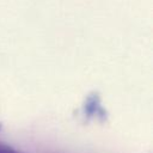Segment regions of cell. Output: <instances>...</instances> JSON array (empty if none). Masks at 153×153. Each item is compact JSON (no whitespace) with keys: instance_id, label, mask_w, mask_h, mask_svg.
I'll list each match as a JSON object with an SVG mask.
<instances>
[{"instance_id":"6da1fadb","label":"cell","mask_w":153,"mask_h":153,"mask_svg":"<svg viewBox=\"0 0 153 153\" xmlns=\"http://www.w3.org/2000/svg\"><path fill=\"white\" fill-rule=\"evenodd\" d=\"M0 153H18L17 151L7 147V146H4V145H0Z\"/></svg>"}]
</instances>
